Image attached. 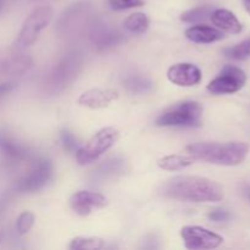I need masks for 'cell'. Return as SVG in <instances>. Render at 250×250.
<instances>
[{
  "mask_svg": "<svg viewBox=\"0 0 250 250\" xmlns=\"http://www.w3.org/2000/svg\"><path fill=\"white\" fill-rule=\"evenodd\" d=\"M181 236L187 249H215L224 243L220 234L200 226H185L181 229Z\"/></svg>",
  "mask_w": 250,
  "mask_h": 250,
  "instance_id": "10",
  "label": "cell"
},
{
  "mask_svg": "<svg viewBox=\"0 0 250 250\" xmlns=\"http://www.w3.org/2000/svg\"><path fill=\"white\" fill-rule=\"evenodd\" d=\"M2 237H4V234H2L1 232H0V243H1V241H2Z\"/></svg>",
  "mask_w": 250,
  "mask_h": 250,
  "instance_id": "35",
  "label": "cell"
},
{
  "mask_svg": "<svg viewBox=\"0 0 250 250\" xmlns=\"http://www.w3.org/2000/svg\"><path fill=\"white\" fill-rule=\"evenodd\" d=\"M34 224V215L31 211H23L16 221V231L19 234H26L31 231Z\"/></svg>",
  "mask_w": 250,
  "mask_h": 250,
  "instance_id": "26",
  "label": "cell"
},
{
  "mask_svg": "<svg viewBox=\"0 0 250 250\" xmlns=\"http://www.w3.org/2000/svg\"><path fill=\"white\" fill-rule=\"evenodd\" d=\"M104 247V241L97 237H77L70 244V249L72 250H99Z\"/></svg>",
  "mask_w": 250,
  "mask_h": 250,
  "instance_id": "23",
  "label": "cell"
},
{
  "mask_svg": "<svg viewBox=\"0 0 250 250\" xmlns=\"http://www.w3.org/2000/svg\"><path fill=\"white\" fill-rule=\"evenodd\" d=\"M212 23L222 32H226L229 34H238L241 33L243 26L237 19L236 15L232 11L226 9H216L210 15Z\"/></svg>",
  "mask_w": 250,
  "mask_h": 250,
  "instance_id": "17",
  "label": "cell"
},
{
  "mask_svg": "<svg viewBox=\"0 0 250 250\" xmlns=\"http://www.w3.org/2000/svg\"><path fill=\"white\" fill-rule=\"evenodd\" d=\"M32 58L23 53H12L0 55V77L4 76H20L32 67Z\"/></svg>",
  "mask_w": 250,
  "mask_h": 250,
  "instance_id": "14",
  "label": "cell"
},
{
  "mask_svg": "<svg viewBox=\"0 0 250 250\" xmlns=\"http://www.w3.org/2000/svg\"><path fill=\"white\" fill-rule=\"evenodd\" d=\"M51 17H53V9L50 6L44 5L34 9L24 20L19 37L15 42V46L17 49H23L32 45L38 39L42 29L45 28L51 21Z\"/></svg>",
  "mask_w": 250,
  "mask_h": 250,
  "instance_id": "7",
  "label": "cell"
},
{
  "mask_svg": "<svg viewBox=\"0 0 250 250\" xmlns=\"http://www.w3.org/2000/svg\"><path fill=\"white\" fill-rule=\"evenodd\" d=\"M117 93L114 90H103V89H89L82 93L78 98V104L82 106L89 107V109H102L106 107L107 105L115 99H117Z\"/></svg>",
  "mask_w": 250,
  "mask_h": 250,
  "instance_id": "15",
  "label": "cell"
},
{
  "mask_svg": "<svg viewBox=\"0 0 250 250\" xmlns=\"http://www.w3.org/2000/svg\"><path fill=\"white\" fill-rule=\"evenodd\" d=\"M247 75L242 68L233 65H227L220 71L208 84V90L212 94H233L246 85Z\"/></svg>",
  "mask_w": 250,
  "mask_h": 250,
  "instance_id": "9",
  "label": "cell"
},
{
  "mask_svg": "<svg viewBox=\"0 0 250 250\" xmlns=\"http://www.w3.org/2000/svg\"><path fill=\"white\" fill-rule=\"evenodd\" d=\"M119 138L120 132L114 127H105V128L100 129L88 141V143H85V146L76 151L78 164L88 165L99 159L103 154L106 153L116 144Z\"/></svg>",
  "mask_w": 250,
  "mask_h": 250,
  "instance_id": "6",
  "label": "cell"
},
{
  "mask_svg": "<svg viewBox=\"0 0 250 250\" xmlns=\"http://www.w3.org/2000/svg\"><path fill=\"white\" fill-rule=\"evenodd\" d=\"M211 7L210 6H199L185 11L181 15V20L186 23H197V22L207 21L211 15Z\"/></svg>",
  "mask_w": 250,
  "mask_h": 250,
  "instance_id": "24",
  "label": "cell"
},
{
  "mask_svg": "<svg viewBox=\"0 0 250 250\" xmlns=\"http://www.w3.org/2000/svg\"><path fill=\"white\" fill-rule=\"evenodd\" d=\"M127 167V163L121 156H115L105 160L104 163L100 164L94 171H93L92 178L97 182H103V181L111 180V178L117 177V176L125 173Z\"/></svg>",
  "mask_w": 250,
  "mask_h": 250,
  "instance_id": "16",
  "label": "cell"
},
{
  "mask_svg": "<svg viewBox=\"0 0 250 250\" xmlns=\"http://www.w3.org/2000/svg\"><path fill=\"white\" fill-rule=\"evenodd\" d=\"M186 37L193 43L199 44H210L214 42L224 39L225 34L220 29L214 28V27L205 26V24H199V26H193L186 31Z\"/></svg>",
  "mask_w": 250,
  "mask_h": 250,
  "instance_id": "19",
  "label": "cell"
},
{
  "mask_svg": "<svg viewBox=\"0 0 250 250\" xmlns=\"http://www.w3.org/2000/svg\"><path fill=\"white\" fill-rule=\"evenodd\" d=\"M242 2H243L244 7H246L247 12L250 15V0H242Z\"/></svg>",
  "mask_w": 250,
  "mask_h": 250,
  "instance_id": "32",
  "label": "cell"
},
{
  "mask_svg": "<svg viewBox=\"0 0 250 250\" xmlns=\"http://www.w3.org/2000/svg\"><path fill=\"white\" fill-rule=\"evenodd\" d=\"M17 83L16 82H4V83H0V103L2 102L5 97L10 94L12 90L16 88Z\"/></svg>",
  "mask_w": 250,
  "mask_h": 250,
  "instance_id": "30",
  "label": "cell"
},
{
  "mask_svg": "<svg viewBox=\"0 0 250 250\" xmlns=\"http://www.w3.org/2000/svg\"><path fill=\"white\" fill-rule=\"evenodd\" d=\"M0 153L12 160H28L31 158V151L27 146L2 131H0Z\"/></svg>",
  "mask_w": 250,
  "mask_h": 250,
  "instance_id": "18",
  "label": "cell"
},
{
  "mask_svg": "<svg viewBox=\"0 0 250 250\" xmlns=\"http://www.w3.org/2000/svg\"><path fill=\"white\" fill-rule=\"evenodd\" d=\"M82 63L83 56L81 53L71 51V53L66 54L44 78V92L48 93L49 95L62 92L77 77L81 68H82Z\"/></svg>",
  "mask_w": 250,
  "mask_h": 250,
  "instance_id": "4",
  "label": "cell"
},
{
  "mask_svg": "<svg viewBox=\"0 0 250 250\" xmlns=\"http://www.w3.org/2000/svg\"><path fill=\"white\" fill-rule=\"evenodd\" d=\"M203 107L197 102H182L168 107L156 120L158 126L194 127L199 126Z\"/></svg>",
  "mask_w": 250,
  "mask_h": 250,
  "instance_id": "5",
  "label": "cell"
},
{
  "mask_svg": "<svg viewBox=\"0 0 250 250\" xmlns=\"http://www.w3.org/2000/svg\"><path fill=\"white\" fill-rule=\"evenodd\" d=\"M109 4L114 10H126L142 6L144 1L143 0H109Z\"/></svg>",
  "mask_w": 250,
  "mask_h": 250,
  "instance_id": "28",
  "label": "cell"
},
{
  "mask_svg": "<svg viewBox=\"0 0 250 250\" xmlns=\"http://www.w3.org/2000/svg\"><path fill=\"white\" fill-rule=\"evenodd\" d=\"M190 156L198 160L207 161L222 166H236L246 160L249 146L242 142L231 143H197L186 148Z\"/></svg>",
  "mask_w": 250,
  "mask_h": 250,
  "instance_id": "2",
  "label": "cell"
},
{
  "mask_svg": "<svg viewBox=\"0 0 250 250\" xmlns=\"http://www.w3.org/2000/svg\"><path fill=\"white\" fill-rule=\"evenodd\" d=\"M167 78L171 83L180 87H193L202 81V72L193 63H175L168 68Z\"/></svg>",
  "mask_w": 250,
  "mask_h": 250,
  "instance_id": "12",
  "label": "cell"
},
{
  "mask_svg": "<svg viewBox=\"0 0 250 250\" xmlns=\"http://www.w3.org/2000/svg\"><path fill=\"white\" fill-rule=\"evenodd\" d=\"M9 203H10V195L9 194H1L0 195V216L5 212L6 208L9 207Z\"/></svg>",
  "mask_w": 250,
  "mask_h": 250,
  "instance_id": "31",
  "label": "cell"
},
{
  "mask_svg": "<svg viewBox=\"0 0 250 250\" xmlns=\"http://www.w3.org/2000/svg\"><path fill=\"white\" fill-rule=\"evenodd\" d=\"M107 204V199L100 193L81 190L75 193L71 198V208L76 214L87 216L93 209H100Z\"/></svg>",
  "mask_w": 250,
  "mask_h": 250,
  "instance_id": "13",
  "label": "cell"
},
{
  "mask_svg": "<svg viewBox=\"0 0 250 250\" xmlns=\"http://www.w3.org/2000/svg\"><path fill=\"white\" fill-rule=\"evenodd\" d=\"M97 20L87 2H77L63 11L56 23V33L65 39H75L89 33Z\"/></svg>",
  "mask_w": 250,
  "mask_h": 250,
  "instance_id": "3",
  "label": "cell"
},
{
  "mask_svg": "<svg viewBox=\"0 0 250 250\" xmlns=\"http://www.w3.org/2000/svg\"><path fill=\"white\" fill-rule=\"evenodd\" d=\"M53 176V164L48 159H38L28 175L15 182L14 190L19 193H33L42 189Z\"/></svg>",
  "mask_w": 250,
  "mask_h": 250,
  "instance_id": "8",
  "label": "cell"
},
{
  "mask_svg": "<svg viewBox=\"0 0 250 250\" xmlns=\"http://www.w3.org/2000/svg\"><path fill=\"white\" fill-rule=\"evenodd\" d=\"M124 26L131 33L142 34L149 28V19L143 12H134L125 20Z\"/></svg>",
  "mask_w": 250,
  "mask_h": 250,
  "instance_id": "22",
  "label": "cell"
},
{
  "mask_svg": "<svg viewBox=\"0 0 250 250\" xmlns=\"http://www.w3.org/2000/svg\"><path fill=\"white\" fill-rule=\"evenodd\" d=\"M60 139L61 144H62L63 148L67 151H77L78 149V142L76 139V137L71 133L70 131H62L60 133Z\"/></svg>",
  "mask_w": 250,
  "mask_h": 250,
  "instance_id": "27",
  "label": "cell"
},
{
  "mask_svg": "<svg viewBox=\"0 0 250 250\" xmlns=\"http://www.w3.org/2000/svg\"><path fill=\"white\" fill-rule=\"evenodd\" d=\"M194 164V158L187 155H180V154H173V155L164 156L159 159L158 166L163 170L166 171H178L182 168L188 167V166Z\"/></svg>",
  "mask_w": 250,
  "mask_h": 250,
  "instance_id": "20",
  "label": "cell"
},
{
  "mask_svg": "<svg viewBox=\"0 0 250 250\" xmlns=\"http://www.w3.org/2000/svg\"><path fill=\"white\" fill-rule=\"evenodd\" d=\"M209 219L214 222H224L227 221L229 219V212L226 211V210L217 209L214 210L209 214Z\"/></svg>",
  "mask_w": 250,
  "mask_h": 250,
  "instance_id": "29",
  "label": "cell"
},
{
  "mask_svg": "<svg viewBox=\"0 0 250 250\" xmlns=\"http://www.w3.org/2000/svg\"><path fill=\"white\" fill-rule=\"evenodd\" d=\"M5 1H6V0H0V11H1V10H2V7H4V5H5Z\"/></svg>",
  "mask_w": 250,
  "mask_h": 250,
  "instance_id": "34",
  "label": "cell"
},
{
  "mask_svg": "<svg viewBox=\"0 0 250 250\" xmlns=\"http://www.w3.org/2000/svg\"><path fill=\"white\" fill-rule=\"evenodd\" d=\"M124 87L132 94H146L153 90V82L143 76L133 75L125 78Z\"/></svg>",
  "mask_w": 250,
  "mask_h": 250,
  "instance_id": "21",
  "label": "cell"
},
{
  "mask_svg": "<svg viewBox=\"0 0 250 250\" xmlns=\"http://www.w3.org/2000/svg\"><path fill=\"white\" fill-rule=\"evenodd\" d=\"M88 36H89L94 48L99 51L107 50L112 46L119 45L125 39L124 34L121 32L98 21L94 22Z\"/></svg>",
  "mask_w": 250,
  "mask_h": 250,
  "instance_id": "11",
  "label": "cell"
},
{
  "mask_svg": "<svg viewBox=\"0 0 250 250\" xmlns=\"http://www.w3.org/2000/svg\"><path fill=\"white\" fill-rule=\"evenodd\" d=\"M159 193L166 198L192 203H215L224 199L220 183L198 176H176L163 183Z\"/></svg>",
  "mask_w": 250,
  "mask_h": 250,
  "instance_id": "1",
  "label": "cell"
},
{
  "mask_svg": "<svg viewBox=\"0 0 250 250\" xmlns=\"http://www.w3.org/2000/svg\"><path fill=\"white\" fill-rule=\"evenodd\" d=\"M224 55L232 60H246L250 58V38L241 42L237 45L224 49Z\"/></svg>",
  "mask_w": 250,
  "mask_h": 250,
  "instance_id": "25",
  "label": "cell"
},
{
  "mask_svg": "<svg viewBox=\"0 0 250 250\" xmlns=\"http://www.w3.org/2000/svg\"><path fill=\"white\" fill-rule=\"evenodd\" d=\"M244 193H246L247 198L250 200V187H246V189H244Z\"/></svg>",
  "mask_w": 250,
  "mask_h": 250,
  "instance_id": "33",
  "label": "cell"
}]
</instances>
